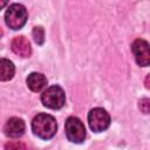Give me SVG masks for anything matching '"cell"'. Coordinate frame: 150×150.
<instances>
[{
    "mask_svg": "<svg viewBox=\"0 0 150 150\" xmlns=\"http://www.w3.org/2000/svg\"><path fill=\"white\" fill-rule=\"evenodd\" d=\"M57 124L55 118L48 114H38L32 121V130L34 135L42 139H49L56 134Z\"/></svg>",
    "mask_w": 150,
    "mask_h": 150,
    "instance_id": "1",
    "label": "cell"
},
{
    "mask_svg": "<svg viewBox=\"0 0 150 150\" xmlns=\"http://www.w3.org/2000/svg\"><path fill=\"white\" fill-rule=\"evenodd\" d=\"M5 21L6 25L14 30L22 28L27 21V11L25 6L21 4H12L5 13Z\"/></svg>",
    "mask_w": 150,
    "mask_h": 150,
    "instance_id": "2",
    "label": "cell"
},
{
    "mask_svg": "<svg viewBox=\"0 0 150 150\" xmlns=\"http://www.w3.org/2000/svg\"><path fill=\"white\" fill-rule=\"evenodd\" d=\"M41 102L46 108L49 109H61L66 103L64 91L59 86H52L47 88L41 95Z\"/></svg>",
    "mask_w": 150,
    "mask_h": 150,
    "instance_id": "3",
    "label": "cell"
},
{
    "mask_svg": "<svg viewBox=\"0 0 150 150\" xmlns=\"http://www.w3.org/2000/svg\"><path fill=\"white\" fill-rule=\"evenodd\" d=\"M88 123L93 131L101 132L109 128L110 116L103 108H94L88 114Z\"/></svg>",
    "mask_w": 150,
    "mask_h": 150,
    "instance_id": "4",
    "label": "cell"
},
{
    "mask_svg": "<svg viewBox=\"0 0 150 150\" xmlns=\"http://www.w3.org/2000/svg\"><path fill=\"white\" fill-rule=\"evenodd\" d=\"M66 136L73 143H82L86 138V128L80 118L70 116L66 121L64 125Z\"/></svg>",
    "mask_w": 150,
    "mask_h": 150,
    "instance_id": "5",
    "label": "cell"
},
{
    "mask_svg": "<svg viewBox=\"0 0 150 150\" xmlns=\"http://www.w3.org/2000/svg\"><path fill=\"white\" fill-rule=\"evenodd\" d=\"M131 50L135 54L136 62L142 67H148L150 63V49L149 43L145 40L137 39L131 45Z\"/></svg>",
    "mask_w": 150,
    "mask_h": 150,
    "instance_id": "6",
    "label": "cell"
},
{
    "mask_svg": "<svg viewBox=\"0 0 150 150\" xmlns=\"http://www.w3.org/2000/svg\"><path fill=\"white\" fill-rule=\"evenodd\" d=\"M25 129H26L25 122L19 117H11L5 123V127H4L5 135L7 137H11V138L21 137L25 132Z\"/></svg>",
    "mask_w": 150,
    "mask_h": 150,
    "instance_id": "7",
    "label": "cell"
},
{
    "mask_svg": "<svg viewBox=\"0 0 150 150\" xmlns=\"http://www.w3.org/2000/svg\"><path fill=\"white\" fill-rule=\"evenodd\" d=\"M12 50L20 57H28L32 53L30 43L25 36H15L12 41Z\"/></svg>",
    "mask_w": 150,
    "mask_h": 150,
    "instance_id": "8",
    "label": "cell"
},
{
    "mask_svg": "<svg viewBox=\"0 0 150 150\" xmlns=\"http://www.w3.org/2000/svg\"><path fill=\"white\" fill-rule=\"evenodd\" d=\"M26 83L32 91L39 93L47 86V79L41 73H30L26 80Z\"/></svg>",
    "mask_w": 150,
    "mask_h": 150,
    "instance_id": "9",
    "label": "cell"
},
{
    "mask_svg": "<svg viewBox=\"0 0 150 150\" xmlns=\"http://www.w3.org/2000/svg\"><path fill=\"white\" fill-rule=\"evenodd\" d=\"M15 67L12 61L0 59V81H8L14 76Z\"/></svg>",
    "mask_w": 150,
    "mask_h": 150,
    "instance_id": "10",
    "label": "cell"
},
{
    "mask_svg": "<svg viewBox=\"0 0 150 150\" xmlns=\"http://www.w3.org/2000/svg\"><path fill=\"white\" fill-rule=\"evenodd\" d=\"M33 38H34V41L38 43V45H42L43 41H45V32H43V28L42 27H34L33 29Z\"/></svg>",
    "mask_w": 150,
    "mask_h": 150,
    "instance_id": "11",
    "label": "cell"
},
{
    "mask_svg": "<svg viewBox=\"0 0 150 150\" xmlns=\"http://www.w3.org/2000/svg\"><path fill=\"white\" fill-rule=\"evenodd\" d=\"M5 150H28L27 146L19 141H9L5 145Z\"/></svg>",
    "mask_w": 150,
    "mask_h": 150,
    "instance_id": "12",
    "label": "cell"
},
{
    "mask_svg": "<svg viewBox=\"0 0 150 150\" xmlns=\"http://www.w3.org/2000/svg\"><path fill=\"white\" fill-rule=\"evenodd\" d=\"M139 108L144 114H148L150 111V100L149 98H143L139 102Z\"/></svg>",
    "mask_w": 150,
    "mask_h": 150,
    "instance_id": "13",
    "label": "cell"
},
{
    "mask_svg": "<svg viewBox=\"0 0 150 150\" xmlns=\"http://www.w3.org/2000/svg\"><path fill=\"white\" fill-rule=\"evenodd\" d=\"M6 5H7V1H5V0H0V9L4 8Z\"/></svg>",
    "mask_w": 150,
    "mask_h": 150,
    "instance_id": "14",
    "label": "cell"
},
{
    "mask_svg": "<svg viewBox=\"0 0 150 150\" xmlns=\"http://www.w3.org/2000/svg\"><path fill=\"white\" fill-rule=\"evenodd\" d=\"M145 87L149 88V75L146 76V81H145Z\"/></svg>",
    "mask_w": 150,
    "mask_h": 150,
    "instance_id": "15",
    "label": "cell"
},
{
    "mask_svg": "<svg viewBox=\"0 0 150 150\" xmlns=\"http://www.w3.org/2000/svg\"><path fill=\"white\" fill-rule=\"evenodd\" d=\"M2 36V29H1V27H0V38Z\"/></svg>",
    "mask_w": 150,
    "mask_h": 150,
    "instance_id": "16",
    "label": "cell"
}]
</instances>
